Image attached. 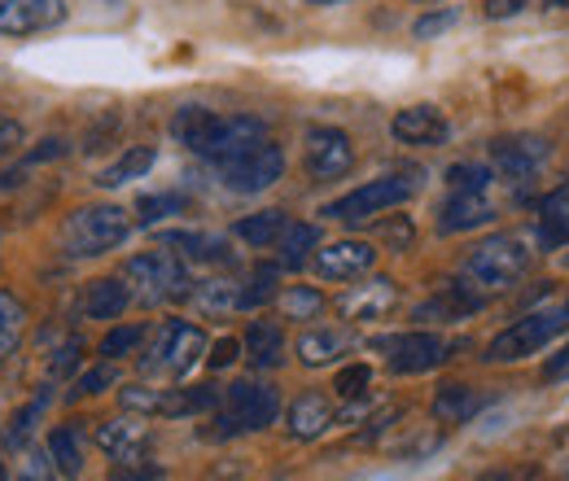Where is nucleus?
<instances>
[{"mask_svg": "<svg viewBox=\"0 0 569 481\" xmlns=\"http://www.w3.org/2000/svg\"><path fill=\"white\" fill-rule=\"evenodd\" d=\"M119 381V372H114V363L106 359V363H97V368H88L79 381H74L71 399H88V394H101V390H110Z\"/></svg>", "mask_w": 569, "mask_h": 481, "instance_id": "obj_41", "label": "nucleus"}, {"mask_svg": "<svg viewBox=\"0 0 569 481\" xmlns=\"http://www.w3.org/2000/svg\"><path fill=\"white\" fill-rule=\"evenodd\" d=\"M198 302H202V311H241V284H232V280H207L198 289Z\"/></svg>", "mask_w": 569, "mask_h": 481, "instance_id": "obj_35", "label": "nucleus"}, {"mask_svg": "<svg viewBox=\"0 0 569 481\" xmlns=\"http://www.w3.org/2000/svg\"><path fill=\"white\" fill-rule=\"evenodd\" d=\"M141 342H144V324H119V329H110V333L101 338L97 350H101V359H110V363H114V359L132 354Z\"/></svg>", "mask_w": 569, "mask_h": 481, "instance_id": "obj_38", "label": "nucleus"}, {"mask_svg": "<svg viewBox=\"0 0 569 481\" xmlns=\"http://www.w3.org/2000/svg\"><path fill=\"white\" fill-rule=\"evenodd\" d=\"M219 399H223V390H214V385H189V390H162V403H158V415H167V420H184V415H202L219 408Z\"/></svg>", "mask_w": 569, "mask_h": 481, "instance_id": "obj_24", "label": "nucleus"}, {"mask_svg": "<svg viewBox=\"0 0 569 481\" xmlns=\"http://www.w3.org/2000/svg\"><path fill=\"white\" fill-rule=\"evenodd\" d=\"M342 350H347V333H338V329H307V333L298 338V359H302L307 368H325V363H333Z\"/></svg>", "mask_w": 569, "mask_h": 481, "instance_id": "obj_29", "label": "nucleus"}, {"mask_svg": "<svg viewBox=\"0 0 569 481\" xmlns=\"http://www.w3.org/2000/svg\"><path fill=\"white\" fill-rule=\"evenodd\" d=\"M128 302H132V289H128V280L123 275H101V280H92L88 289H83V320H119L123 311H128Z\"/></svg>", "mask_w": 569, "mask_h": 481, "instance_id": "obj_19", "label": "nucleus"}, {"mask_svg": "<svg viewBox=\"0 0 569 481\" xmlns=\"http://www.w3.org/2000/svg\"><path fill=\"white\" fill-rule=\"evenodd\" d=\"M447 184H451V193H487L491 167H482V162H456L447 171Z\"/></svg>", "mask_w": 569, "mask_h": 481, "instance_id": "obj_36", "label": "nucleus"}, {"mask_svg": "<svg viewBox=\"0 0 569 481\" xmlns=\"http://www.w3.org/2000/svg\"><path fill=\"white\" fill-rule=\"evenodd\" d=\"M491 219H496V207L487 202V193H451L438 210V232L456 237V232H473Z\"/></svg>", "mask_w": 569, "mask_h": 481, "instance_id": "obj_18", "label": "nucleus"}, {"mask_svg": "<svg viewBox=\"0 0 569 481\" xmlns=\"http://www.w3.org/2000/svg\"><path fill=\"white\" fill-rule=\"evenodd\" d=\"M289 228V219H284V210H259V214H246L241 223H237V237L246 241V245H277L281 241V232Z\"/></svg>", "mask_w": 569, "mask_h": 481, "instance_id": "obj_32", "label": "nucleus"}, {"mask_svg": "<svg viewBox=\"0 0 569 481\" xmlns=\"http://www.w3.org/2000/svg\"><path fill=\"white\" fill-rule=\"evenodd\" d=\"M377 263V250L368 241H333V245H320L311 268L325 280H359V275L372 272Z\"/></svg>", "mask_w": 569, "mask_h": 481, "instance_id": "obj_15", "label": "nucleus"}, {"mask_svg": "<svg viewBox=\"0 0 569 481\" xmlns=\"http://www.w3.org/2000/svg\"><path fill=\"white\" fill-rule=\"evenodd\" d=\"M368 385H372V368L368 363H347L338 377H333V394L342 399V403H356L368 394Z\"/></svg>", "mask_w": 569, "mask_h": 481, "instance_id": "obj_37", "label": "nucleus"}, {"mask_svg": "<svg viewBox=\"0 0 569 481\" xmlns=\"http://www.w3.org/2000/svg\"><path fill=\"white\" fill-rule=\"evenodd\" d=\"M79 354H83V342H79V338H67V342L58 345V354H53V363H49V372H53V377H67V372H74V363H79Z\"/></svg>", "mask_w": 569, "mask_h": 481, "instance_id": "obj_46", "label": "nucleus"}, {"mask_svg": "<svg viewBox=\"0 0 569 481\" xmlns=\"http://www.w3.org/2000/svg\"><path fill=\"white\" fill-rule=\"evenodd\" d=\"M316 241H320V228L316 223H289L281 232V263L284 268H302L307 263V254L316 250Z\"/></svg>", "mask_w": 569, "mask_h": 481, "instance_id": "obj_33", "label": "nucleus"}, {"mask_svg": "<svg viewBox=\"0 0 569 481\" xmlns=\"http://www.w3.org/2000/svg\"><path fill=\"white\" fill-rule=\"evenodd\" d=\"M569 0H548V9H566Z\"/></svg>", "mask_w": 569, "mask_h": 481, "instance_id": "obj_54", "label": "nucleus"}, {"mask_svg": "<svg viewBox=\"0 0 569 481\" xmlns=\"http://www.w3.org/2000/svg\"><path fill=\"white\" fill-rule=\"evenodd\" d=\"M277 415H281V394L272 385H263V381H237V385H228L223 412L211 420V429H202V438L223 442V438H237V433H259Z\"/></svg>", "mask_w": 569, "mask_h": 481, "instance_id": "obj_3", "label": "nucleus"}, {"mask_svg": "<svg viewBox=\"0 0 569 481\" xmlns=\"http://www.w3.org/2000/svg\"><path fill=\"white\" fill-rule=\"evenodd\" d=\"M421 4H438V0H421Z\"/></svg>", "mask_w": 569, "mask_h": 481, "instance_id": "obj_56", "label": "nucleus"}, {"mask_svg": "<svg viewBox=\"0 0 569 481\" xmlns=\"http://www.w3.org/2000/svg\"><path fill=\"white\" fill-rule=\"evenodd\" d=\"M44 408H49V390H44V394H36V399H31L27 408H22V415L13 420L9 438H4V442H9V451H22V447H27V438L36 433V420L44 415Z\"/></svg>", "mask_w": 569, "mask_h": 481, "instance_id": "obj_40", "label": "nucleus"}, {"mask_svg": "<svg viewBox=\"0 0 569 481\" xmlns=\"http://www.w3.org/2000/svg\"><path fill=\"white\" fill-rule=\"evenodd\" d=\"M49 455H53L62 478H79L83 473V433L74 424H58L49 433Z\"/></svg>", "mask_w": 569, "mask_h": 481, "instance_id": "obj_30", "label": "nucleus"}, {"mask_svg": "<svg viewBox=\"0 0 569 481\" xmlns=\"http://www.w3.org/2000/svg\"><path fill=\"white\" fill-rule=\"evenodd\" d=\"M307 4H316V9H325V4H342V0H307Z\"/></svg>", "mask_w": 569, "mask_h": 481, "instance_id": "obj_53", "label": "nucleus"}, {"mask_svg": "<svg viewBox=\"0 0 569 481\" xmlns=\"http://www.w3.org/2000/svg\"><path fill=\"white\" fill-rule=\"evenodd\" d=\"M569 329V302L557 311H535L526 320H517L512 329H503L496 342L487 345V359L491 363H517V359H530L539 354L552 338H561Z\"/></svg>", "mask_w": 569, "mask_h": 481, "instance_id": "obj_7", "label": "nucleus"}, {"mask_svg": "<svg viewBox=\"0 0 569 481\" xmlns=\"http://www.w3.org/2000/svg\"><path fill=\"white\" fill-rule=\"evenodd\" d=\"M237 359H241V342H237V338H219V342L211 345V354H207V363H211L214 372H219V368H232Z\"/></svg>", "mask_w": 569, "mask_h": 481, "instance_id": "obj_47", "label": "nucleus"}, {"mask_svg": "<svg viewBox=\"0 0 569 481\" xmlns=\"http://www.w3.org/2000/svg\"><path fill=\"white\" fill-rule=\"evenodd\" d=\"M22 333H27V302L18 293L0 289V363L18 350Z\"/></svg>", "mask_w": 569, "mask_h": 481, "instance_id": "obj_31", "label": "nucleus"}, {"mask_svg": "<svg viewBox=\"0 0 569 481\" xmlns=\"http://www.w3.org/2000/svg\"><path fill=\"white\" fill-rule=\"evenodd\" d=\"M281 176H284V149L272 144V140H263V144H254V149L219 162V184L228 193H246V198L272 189Z\"/></svg>", "mask_w": 569, "mask_h": 481, "instance_id": "obj_8", "label": "nucleus"}, {"mask_svg": "<svg viewBox=\"0 0 569 481\" xmlns=\"http://www.w3.org/2000/svg\"><path fill=\"white\" fill-rule=\"evenodd\" d=\"M214 110L207 106H184V110H176V119H171V137L180 140L184 149H193V153H202V144L211 140L214 132Z\"/></svg>", "mask_w": 569, "mask_h": 481, "instance_id": "obj_27", "label": "nucleus"}, {"mask_svg": "<svg viewBox=\"0 0 569 481\" xmlns=\"http://www.w3.org/2000/svg\"><path fill=\"white\" fill-rule=\"evenodd\" d=\"M0 481H9V478H4V464H0Z\"/></svg>", "mask_w": 569, "mask_h": 481, "instance_id": "obj_55", "label": "nucleus"}, {"mask_svg": "<svg viewBox=\"0 0 569 481\" xmlns=\"http://www.w3.org/2000/svg\"><path fill=\"white\" fill-rule=\"evenodd\" d=\"M302 167L311 180H342L356 167V144L342 128H311L307 149H302Z\"/></svg>", "mask_w": 569, "mask_h": 481, "instance_id": "obj_9", "label": "nucleus"}, {"mask_svg": "<svg viewBox=\"0 0 569 481\" xmlns=\"http://www.w3.org/2000/svg\"><path fill=\"white\" fill-rule=\"evenodd\" d=\"M566 268H569V254H566Z\"/></svg>", "mask_w": 569, "mask_h": 481, "instance_id": "obj_57", "label": "nucleus"}, {"mask_svg": "<svg viewBox=\"0 0 569 481\" xmlns=\"http://www.w3.org/2000/svg\"><path fill=\"white\" fill-rule=\"evenodd\" d=\"M123 280L132 289V298L144 307H162V302H180L193 293V280L184 272V263L171 250H149L123 263Z\"/></svg>", "mask_w": 569, "mask_h": 481, "instance_id": "obj_5", "label": "nucleus"}, {"mask_svg": "<svg viewBox=\"0 0 569 481\" xmlns=\"http://www.w3.org/2000/svg\"><path fill=\"white\" fill-rule=\"evenodd\" d=\"M263 140H268V128H263L254 114H219V119H214L211 140L202 144L198 158H207V162L219 167V162H228V158H237V153L263 144Z\"/></svg>", "mask_w": 569, "mask_h": 481, "instance_id": "obj_11", "label": "nucleus"}, {"mask_svg": "<svg viewBox=\"0 0 569 481\" xmlns=\"http://www.w3.org/2000/svg\"><path fill=\"white\" fill-rule=\"evenodd\" d=\"M18 144H22V123H18V119H9V114H0V162H4Z\"/></svg>", "mask_w": 569, "mask_h": 481, "instance_id": "obj_48", "label": "nucleus"}, {"mask_svg": "<svg viewBox=\"0 0 569 481\" xmlns=\"http://www.w3.org/2000/svg\"><path fill=\"white\" fill-rule=\"evenodd\" d=\"M482 481H552L539 464H508V469H491Z\"/></svg>", "mask_w": 569, "mask_h": 481, "instance_id": "obj_45", "label": "nucleus"}, {"mask_svg": "<svg viewBox=\"0 0 569 481\" xmlns=\"http://www.w3.org/2000/svg\"><path fill=\"white\" fill-rule=\"evenodd\" d=\"M123 408L128 412H144V415H158V403H162V390H149V385H128L123 394Z\"/></svg>", "mask_w": 569, "mask_h": 481, "instance_id": "obj_43", "label": "nucleus"}, {"mask_svg": "<svg viewBox=\"0 0 569 481\" xmlns=\"http://www.w3.org/2000/svg\"><path fill=\"white\" fill-rule=\"evenodd\" d=\"M114 481H162V469H153V464H119L114 469Z\"/></svg>", "mask_w": 569, "mask_h": 481, "instance_id": "obj_49", "label": "nucleus"}, {"mask_svg": "<svg viewBox=\"0 0 569 481\" xmlns=\"http://www.w3.org/2000/svg\"><path fill=\"white\" fill-rule=\"evenodd\" d=\"M530 0H487V18H512V13H521Z\"/></svg>", "mask_w": 569, "mask_h": 481, "instance_id": "obj_50", "label": "nucleus"}, {"mask_svg": "<svg viewBox=\"0 0 569 481\" xmlns=\"http://www.w3.org/2000/svg\"><path fill=\"white\" fill-rule=\"evenodd\" d=\"M329 424H333V403H329L325 394L307 390V394H298V399L289 403V438H293V442H311V438H320Z\"/></svg>", "mask_w": 569, "mask_h": 481, "instance_id": "obj_21", "label": "nucleus"}, {"mask_svg": "<svg viewBox=\"0 0 569 481\" xmlns=\"http://www.w3.org/2000/svg\"><path fill=\"white\" fill-rule=\"evenodd\" d=\"M390 132H395L399 144H417V149H433V144H442V140L451 137V128H447L438 106H408V110H399L390 119Z\"/></svg>", "mask_w": 569, "mask_h": 481, "instance_id": "obj_16", "label": "nucleus"}, {"mask_svg": "<svg viewBox=\"0 0 569 481\" xmlns=\"http://www.w3.org/2000/svg\"><path fill=\"white\" fill-rule=\"evenodd\" d=\"M451 22H456V9H433V13L412 22V36H417V40H433V36H442Z\"/></svg>", "mask_w": 569, "mask_h": 481, "instance_id": "obj_44", "label": "nucleus"}, {"mask_svg": "<svg viewBox=\"0 0 569 481\" xmlns=\"http://www.w3.org/2000/svg\"><path fill=\"white\" fill-rule=\"evenodd\" d=\"M184 198L180 193H153V198H141V207H137V223L141 228H153V223H162L167 214H184Z\"/></svg>", "mask_w": 569, "mask_h": 481, "instance_id": "obj_39", "label": "nucleus"}, {"mask_svg": "<svg viewBox=\"0 0 569 481\" xmlns=\"http://www.w3.org/2000/svg\"><path fill=\"white\" fill-rule=\"evenodd\" d=\"M22 481H53V469H49V460H44V455H31V464H27Z\"/></svg>", "mask_w": 569, "mask_h": 481, "instance_id": "obj_51", "label": "nucleus"}, {"mask_svg": "<svg viewBox=\"0 0 569 481\" xmlns=\"http://www.w3.org/2000/svg\"><path fill=\"white\" fill-rule=\"evenodd\" d=\"M246 359L254 363V368H281L284 359V333L281 324H272V320H254L250 329H246Z\"/></svg>", "mask_w": 569, "mask_h": 481, "instance_id": "obj_23", "label": "nucleus"}, {"mask_svg": "<svg viewBox=\"0 0 569 481\" xmlns=\"http://www.w3.org/2000/svg\"><path fill=\"white\" fill-rule=\"evenodd\" d=\"M526 268H530L526 241L512 237V232H496V237H487L482 245L469 250V259H465V280L478 284L482 293H499V289H512V284L526 275Z\"/></svg>", "mask_w": 569, "mask_h": 481, "instance_id": "obj_4", "label": "nucleus"}, {"mask_svg": "<svg viewBox=\"0 0 569 481\" xmlns=\"http://www.w3.org/2000/svg\"><path fill=\"white\" fill-rule=\"evenodd\" d=\"M539 245L543 250H566L569 245V184L552 189L539 207Z\"/></svg>", "mask_w": 569, "mask_h": 481, "instance_id": "obj_22", "label": "nucleus"}, {"mask_svg": "<svg viewBox=\"0 0 569 481\" xmlns=\"http://www.w3.org/2000/svg\"><path fill=\"white\" fill-rule=\"evenodd\" d=\"M491 153H496V167L508 176V180H535V176L548 167L552 144H548L543 137H535V132H526V137L496 140Z\"/></svg>", "mask_w": 569, "mask_h": 481, "instance_id": "obj_13", "label": "nucleus"}, {"mask_svg": "<svg viewBox=\"0 0 569 481\" xmlns=\"http://www.w3.org/2000/svg\"><path fill=\"white\" fill-rule=\"evenodd\" d=\"M67 153V140H44V149L31 153V162H44V158H62Z\"/></svg>", "mask_w": 569, "mask_h": 481, "instance_id": "obj_52", "label": "nucleus"}, {"mask_svg": "<svg viewBox=\"0 0 569 481\" xmlns=\"http://www.w3.org/2000/svg\"><path fill=\"white\" fill-rule=\"evenodd\" d=\"M149 167H153V149H149V144H132V149H123V153H119V158L97 176V184H101V189L132 184V180H141Z\"/></svg>", "mask_w": 569, "mask_h": 481, "instance_id": "obj_28", "label": "nucleus"}, {"mask_svg": "<svg viewBox=\"0 0 569 481\" xmlns=\"http://www.w3.org/2000/svg\"><path fill=\"white\" fill-rule=\"evenodd\" d=\"M482 307H487V293L460 275V280L447 284L433 302H426L417 315H421V320H465V315H473V311H482Z\"/></svg>", "mask_w": 569, "mask_h": 481, "instance_id": "obj_20", "label": "nucleus"}, {"mask_svg": "<svg viewBox=\"0 0 569 481\" xmlns=\"http://www.w3.org/2000/svg\"><path fill=\"white\" fill-rule=\"evenodd\" d=\"M377 350H386V354H390V372H399V377H421V372H433V368L447 359V342H442L438 333H426V329H417V333H399V338H386V342H377Z\"/></svg>", "mask_w": 569, "mask_h": 481, "instance_id": "obj_10", "label": "nucleus"}, {"mask_svg": "<svg viewBox=\"0 0 569 481\" xmlns=\"http://www.w3.org/2000/svg\"><path fill=\"white\" fill-rule=\"evenodd\" d=\"M97 447L119 464H141L149 455V429L141 420H128V415L123 420H106L97 429Z\"/></svg>", "mask_w": 569, "mask_h": 481, "instance_id": "obj_17", "label": "nucleus"}, {"mask_svg": "<svg viewBox=\"0 0 569 481\" xmlns=\"http://www.w3.org/2000/svg\"><path fill=\"white\" fill-rule=\"evenodd\" d=\"M399 307V289L390 275H372L363 284H351L342 298H338V315L342 320H386L390 311Z\"/></svg>", "mask_w": 569, "mask_h": 481, "instance_id": "obj_14", "label": "nucleus"}, {"mask_svg": "<svg viewBox=\"0 0 569 481\" xmlns=\"http://www.w3.org/2000/svg\"><path fill=\"white\" fill-rule=\"evenodd\" d=\"M417 184H421L417 176H381V180H368L356 193L329 202L325 214L338 219V223H347V228H359V223H368V219H377V214H386V210L403 207V202L417 193Z\"/></svg>", "mask_w": 569, "mask_h": 481, "instance_id": "obj_6", "label": "nucleus"}, {"mask_svg": "<svg viewBox=\"0 0 569 481\" xmlns=\"http://www.w3.org/2000/svg\"><path fill=\"white\" fill-rule=\"evenodd\" d=\"M211 350L207 333L189 320H167L158 333H153V345L141 354V377H153V381H180L189 377L202 354Z\"/></svg>", "mask_w": 569, "mask_h": 481, "instance_id": "obj_2", "label": "nucleus"}, {"mask_svg": "<svg viewBox=\"0 0 569 481\" xmlns=\"http://www.w3.org/2000/svg\"><path fill=\"white\" fill-rule=\"evenodd\" d=\"M281 311L284 320H316L325 311V293L311 284H289L281 293Z\"/></svg>", "mask_w": 569, "mask_h": 481, "instance_id": "obj_34", "label": "nucleus"}, {"mask_svg": "<svg viewBox=\"0 0 569 481\" xmlns=\"http://www.w3.org/2000/svg\"><path fill=\"white\" fill-rule=\"evenodd\" d=\"M377 237H381L390 250H412L417 228H412V219H408V214H399V219H386V223L377 228Z\"/></svg>", "mask_w": 569, "mask_h": 481, "instance_id": "obj_42", "label": "nucleus"}, {"mask_svg": "<svg viewBox=\"0 0 569 481\" xmlns=\"http://www.w3.org/2000/svg\"><path fill=\"white\" fill-rule=\"evenodd\" d=\"M67 22L62 0H0V36H40Z\"/></svg>", "mask_w": 569, "mask_h": 481, "instance_id": "obj_12", "label": "nucleus"}, {"mask_svg": "<svg viewBox=\"0 0 569 481\" xmlns=\"http://www.w3.org/2000/svg\"><path fill=\"white\" fill-rule=\"evenodd\" d=\"M162 250H176L193 263H228V241L207 237V232H162Z\"/></svg>", "mask_w": 569, "mask_h": 481, "instance_id": "obj_25", "label": "nucleus"}, {"mask_svg": "<svg viewBox=\"0 0 569 481\" xmlns=\"http://www.w3.org/2000/svg\"><path fill=\"white\" fill-rule=\"evenodd\" d=\"M128 232H132V219L123 207H110V202L79 207L62 223V250L71 259H97V254L119 250L128 241Z\"/></svg>", "mask_w": 569, "mask_h": 481, "instance_id": "obj_1", "label": "nucleus"}, {"mask_svg": "<svg viewBox=\"0 0 569 481\" xmlns=\"http://www.w3.org/2000/svg\"><path fill=\"white\" fill-rule=\"evenodd\" d=\"M478 412H482V394L469 385H442L433 394V420H442V424H465Z\"/></svg>", "mask_w": 569, "mask_h": 481, "instance_id": "obj_26", "label": "nucleus"}]
</instances>
